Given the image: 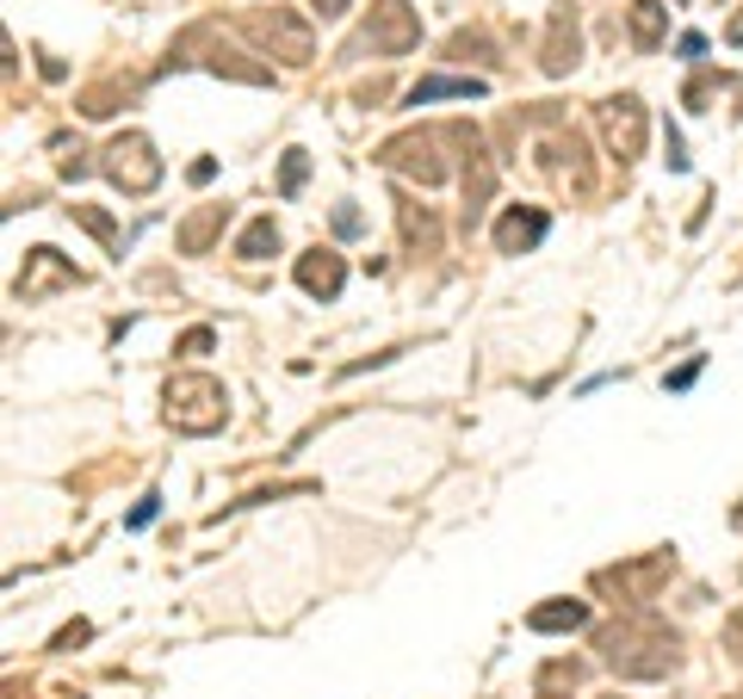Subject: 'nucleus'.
Instances as JSON below:
<instances>
[{
  "mask_svg": "<svg viewBox=\"0 0 743 699\" xmlns=\"http://www.w3.org/2000/svg\"><path fill=\"white\" fill-rule=\"evenodd\" d=\"M477 94H483V81H446L440 75V81H421L416 94H409V106H428V99H477Z\"/></svg>",
  "mask_w": 743,
  "mask_h": 699,
  "instance_id": "nucleus-1",
  "label": "nucleus"
},
{
  "mask_svg": "<svg viewBox=\"0 0 743 699\" xmlns=\"http://www.w3.org/2000/svg\"><path fill=\"white\" fill-rule=\"evenodd\" d=\"M583 619H589V613H583V606H539V613H534V631H564V625H583Z\"/></svg>",
  "mask_w": 743,
  "mask_h": 699,
  "instance_id": "nucleus-2",
  "label": "nucleus"
},
{
  "mask_svg": "<svg viewBox=\"0 0 743 699\" xmlns=\"http://www.w3.org/2000/svg\"><path fill=\"white\" fill-rule=\"evenodd\" d=\"M539 236H546V217H508V224H502V248L539 242Z\"/></svg>",
  "mask_w": 743,
  "mask_h": 699,
  "instance_id": "nucleus-3",
  "label": "nucleus"
},
{
  "mask_svg": "<svg viewBox=\"0 0 743 699\" xmlns=\"http://www.w3.org/2000/svg\"><path fill=\"white\" fill-rule=\"evenodd\" d=\"M304 285L310 291H335V285H341V261H304Z\"/></svg>",
  "mask_w": 743,
  "mask_h": 699,
  "instance_id": "nucleus-4",
  "label": "nucleus"
},
{
  "mask_svg": "<svg viewBox=\"0 0 743 699\" xmlns=\"http://www.w3.org/2000/svg\"><path fill=\"white\" fill-rule=\"evenodd\" d=\"M632 20H638V38H657V0H638V13H632Z\"/></svg>",
  "mask_w": 743,
  "mask_h": 699,
  "instance_id": "nucleus-5",
  "label": "nucleus"
},
{
  "mask_svg": "<svg viewBox=\"0 0 743 699\" xmlns=\"http://www.w3.org/2000/svg\"><path fill=\"white\" fill-rule=\"evenodd\" d=\"M267 242H273V224H254V229H248V242H242V248H248V254H261Z\"/></svg>",
  "mask_w": 743,
  "mask_h": 699,
  "instance_id": "nucleus-6",
  "label": "nucleus"
},
{
  "mask_svg": "<svg viewBox=\"0 0 743 699\" xmlns=\"http://www.w3.org/2000/svg\"><path fill=\"white\" fill-rule=\"evenodd\" d=\"M731 38H738V44H743V20H738V25H731Z\"/></svg>",
  "mask_w": 743,
  "mask_h": 699,
  "instance_id": "nucleus-7",
  "label": "nucleus"
}]
</instances>
